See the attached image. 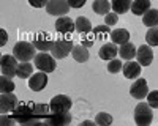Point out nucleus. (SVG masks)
<instances>
[{"label":"nucleus","mask_w":158,"mask_h":126,"mask_svg":"<svg viewBox=\"0 0 158 126\" xmlns=\"http://www.w3.org/2000/svg\"><path fill=\"white\" fill-rule=\"evenodd\" d=\"M35 46L33 43L29 41H18L13 47V55H15L19 61H30L35 58L36 52H35Z\"/></svg>","instance_id":"1"},{"label":"nucleus","mask_w":158,"mask_h":126,"mask_svg":"<svg viewBox=\"0 0 158 126\" xmlns=\"http://www.w3.org/2000/svg\"><path fill=\"white\" fill-rule=\"evenodd\" d=\"M73 47H74V44L71 40H68V38H59V40L54 41V46L51 49V55L57 60H62L70 55Z\"/></svg>","instance_id":"2"},{"label":"nucleus","mask_w":158,"mask_h":126,"mask_svg":"<svg viewBox=\"0 0 158 126\" xmlns=\"http://www.w3.org/2000/svg\"><path fill=\"white\" fill-rule=\"evenodd\" d=\"M153 120V112L149 103H139L135 107V123L139 126H149Z\"/></svg>","instance_id":"3"},{"label":"nucleus","mask_w":158,"mask_h":126,"mask_svg":"<svg viewBox=\"0 0 158 126\" xmlns=\"http://www.w3.org/2000/svg\"><path fill=\"white\" fill-rule=\"evenodd\" d=\"M71 106H73V103H71L70 96H67V95H57L49 103V109L52 113H67V112H70Z\"/></svg>","instance_id":"4"},{"label":"nucleus","mask_w":158,"mask_h":126,"mask_svg":"<svg viewBox=\"0 0 158 126\" xmlns=\"http://www.w3.org/2000/svg\"><path fill=\"white\" fill-rule=\"evenodd\" d=\"M35 61V66L40 69V71H44V73H52V71H56V66H57V63H56V58L49 55L48 52H40L35 55L33 58Z\"/></svg>","instance_id":"5"},{"label":"nucleus","mask_w":158,"mask_h":126,"mask_svg":"<svg viewBox=\"0 0 158 126\" xmlns=\"http://www.w3.org/2000/svg\"><path fill=\"white\" fill-rule=\"evenodd\" d=\"M70 3L68 0H49L48 5H46V11L48 14L51 16H57V18H62V16H67V13L70 11Z\"/></svg>","instance_id":"6"},{"label":"nucleus","mask_w":158,"mask_h":126,"mask_svg":"<svg viewBox=\"0 0 158 126\" xmlns=\"http://www.w3.org/2000/svg\"><path fill=\"white\" fill-rule=\"evenodd\" d=\"M19 60L15 55H2V60H0V69H2V74L5 76H13L18 74V66H19Z\"/></svg>","instance_id":"7"},{"label":"nucleus","mask_w":158,"mask_h":126,"mask_svg":"<svg viewBox=\"0 0 158 126\" xmlns=\"http://www.w3.org/2000/svg\"><path fill=\"white\" fill-rule=\"evenodd\" d=\"M33 46L41 50V52H48L54 46V40L51 38V33L48 32H38L33 35Z\"/></svg>","instance_id":"8"},{"label":"nucleus","mask_w":158,"mask_h":126,"mask_svg":"<svg viewBox=\"0 0 158 126\" xmlns=\"http://www.w3.org/2000/svg\"><path fill=\"white\" fill-rule=\"evenodd\" d=\"M136 61L141 66H150L153 61V50L152 46L149 44H142L136 49Z\"/></svg>","instance_id":"9"},{"label":"nucleus","mask_w":158,"mask_h":126,"mask_svg":"<svg viewBox=\"0 0 158 126\" xmlns=\"http://www.w3.org/2000/svg\"><path fill=\"white\" fill-rule=\"evenodd\" d=\"M147 93H149V84L146 79H138L133 85L130 87V95L133 96L135 99H144V98H147Z\"/></svg>","instance_id":"10"},{"label":"nucleus","mask_w":158,"mask_h":126,"mask_svg":"<svg viewBox=\"0 0 158 126\" xmlns=\"http://www.w3.org/2000/svg\"><path fill=\"white\" fill-rule=\"evenodd\" d=\"M19 104L18 98L15 96V93H2L0 96V112L2 113H8V112H13Z\"/></svg>","instance_id":"11"},{"label":"nucleus","mask_w":158,"mask_h":126,"mask_svg":"<svg viewBox=\"0 0 158 126\" xmlns=\"http://www.w3.org/2000/svg\"><path fill=\"white\" fill-rule=\"evenodd\" d=\"M48 73L44 71H40V73H35L29 77V87L32 88L33 92H41L43 88L48 85Z\"/></svg>","instance_id":"12"},{"label":"nucleus","mask_w":158,"mask_h":126,"mask_svg":"<svg viewBox=\"0 0 158 126\" xmlns=\"http://www.w3.org/2000/svg\"><path fill=\"white\" fill-rule=\"evenodd\" d=\"M46 124H51V126H65L71 123V115L67 112V113H49L44 120Z\"/></svg>","instance_id":"13"},{"label":"nucleus","mask_w":158,"mask_h":126,"mask_svg":"<svg viewBox=\"0 0 158 126\" xmlns=\"http://www.w3.org/2000/svg\"><path fill=\"white\" fill-rule=\"evenodd\" d=\"M56 30L62 35H70L71 32L76 30V25H74V21H71L68 16H62L57 19L56 22Z\"/></svg>","instance_id":"14"},{"label":"nucleus","mask_w":158,"mask_h":126,"mask_svg":"<svg viewBox=\"0 0 158 126\" xmlns=\"http://www.w3.org/2000/svg\"><path fill=\"white\" fill-rule=\"evenodd\" d=\"M122 71H123V76L127 79H138L141 76V65L138 61L127 60V63L122 66Z\"/></svg>","instance_id":"15"},{"label":"nucleus","mask_w":158,"mask_h":126,"mask_svg":"<svg viewBox=\"0 0 158 126\" xmlns=\"http://www.w3.org/2000/svg\"><path fill=\"white\" fill-rule=\"evenodd\" d=\"M117 54H118V49H117V46H115L114 43H104V44L100 47V50H98L100 58H101V60H106V61L115 58Z\"/></svg>","instance_id":"16"},{"label":"nucleus","mask_w":158,"mask_h":126,"mask_svg":"<svg viewBox=\"0 0 158 126\" xmlns=\"http://www.w3.org/2000/svg\"><path fill=\"white\" fill-rule=\"evenodd\" d=\"M109 36H111L112 43L114 44H118V46H122V44H125V43L130 41V32L127 29H115V30L111 32Z\"/></svg>","instance_id":"17"},{"label":"nucleus","mask_w":158,"mask_h":126,"mask_svg":"<svg viewBox=\"0 0 158 126\" xmlns=\"http://www.w3.org/2000/svg\"><path fill=\"white\" fill-rule=\"evenodd\" d=\"M149 10H150V0H133L130 11L136 16H144Z\"/></svg>","instance_id":"18"},{"label":"nucleus","mask_w":158,"mask_h":126,"mask_svg":"<svg viewBox=\"0 0 158 126\" xmlns=\"http://www.w3.org/2000/svg\"><path fill=\"white\" fill-rule=\"evenodd\" d=\"M118 55H120L122 60H133L136 58V47L133 43H125L120 46V49H118Z\"/></svg>","instance_id":"19"},{"label":"nucleus","mask_w":158,"mask_h":126,"mask_svg":"<svg viewBox=\"0 0 158 126\" xmlns=\"http://www.w3.org/2000/svg\"><path fill=\"white\" fill-rule=\"evenodd\" d=\"M87 49H89V47H85V46H82V44L74 46L73 50H71L73 58H74L77 63H85V61L89 60V50H87Z\"/></svg>","instance_id":"20"},{"label":"nucleus","mask_w":158,"mask_h":126,"mask_svg":"<svg viewBox=\"0 0 158 126\" xmlns=\"http://www.w3.org/2000/svg\"><path fill=\"white\" fill-rule=\"evenodd\" d=\"M131 3H133V0H112L111 2V8L114 13H120V14H123V13H128L131 10Z\"/></svg>","instance_id":"21"},{"label":"nucleus","mask_w":158,"mask_h":126,"mask_svg":"<svg viewBox=\"0 0 158 126\" xmlns=\"http://www.w3.org/2000/svg\"><path fill=\"white\" fill-rule=\"evenodd\" d=\"M142 24L146 25V27H156L158 25V10L155 8H150L146 14L142 16Z\"/></svg>","instance_id":"22"},{"label":"nucleus","mask_w":158,"mask_h":126,"mask_svg":"<svg viewBox=\"0 0 158 126\" xmlns=\"http://www.w3.org/2000/svg\"><path fill=\"white\" fill-rule=\"evenodd\" d=\"M74 25H76V32H79L81 35L92 32V22H90L87 18H84V16H79V18L74 21Z\"/></svg>","instance_id":"23"},{"label":"nucleus","mask_w":158,"mask_h":126,"mask_svg":"<svg viewBox=\"0 0 158 126\" xmlns=\"http://www.w3.org/2000/svg\"><path fill=\"white\" fill-rule=\"evenodd\" d=\"M92 8H94V11L97 14L106 16L108 13H111V2H108V0H95Z\"/></svg>","instance_id":"24"},{"label":"nucleus","mask_w":158,"mask_h":126,"mask_svg":"<svg viewBox=\"0 0 158 126\" xmlns=\"http://www.w3.org/2000/svg\"><path fill=\"white\" fill-rule=\"evenodd\" d=\"M32 71H33L32 63H29V61H21L19 66H18V74H16V76H18L19 79H29L30 76L33 74Z\"/></svg>","instance_id":"25"},{"label":"nucleus","mask_w":158,"mask_h":126,"mask_svg":"<svg viewBox=\"0 0 158 126\" xmlns=\"http://www.w3.org/2000/svg\"><path fill=\"white\" fill-rule=\"evenodd\" d=\"M15 88H16V85H15V82H13V79L10 77V76L2 74V77H0V92L2 93H11Z\"/></svg>","instance_id":"26"},{"label":"nucleus","mask_w":158,"mask_h":126,"mask_svg":"<svg viewBox=\"0 0 158 126\" xmlns=\"http://www.w3.org/2000/svg\"><path fill=\"white\" fill-rule=\"evenodd\" d=\"M94 32V35L97 36V40H104V38H108V35H111V29H109V25H97L95 30H92Z\"/></svg>","instance_id":"27"},{"label":"nucleus","mask_w":158,"mask_h":126,"mask_svg":"<svg viewBox=\"0 0 158 126\" xmlns=\"http://www.w3.org/2000/svg\"><path fill=\"white\" fill-rule=\"evenodd\" d=\"M146 41L149 46H158V27H150L147 30Z\"/></svg>","instance_id":"28"},{"label":"nucleus","mask_w":158,"mask_h":126,"mask_svg":"<svg viewBox=\"0 0 158 126\" xmlns=\"http://www.w3.org/2000/svg\"><path fill=\"white\" fill-rule=\"evenodd\" d=\"M95 123L100 124V126H109L112 123V117L106 112H100L98 115L95 117Z\"/></svg>","instance_id":"29"},{"label":"nucleus","mask_w":158,"mask_h":126,"mask_svg":"<svg viewBox=\"0 0 158 126\" xmlns=\"http://www.w3.org/2000/svg\"><path fill=\"white\" fill-rule=\"evenodd\" d=\"M122 61H120V58H112V60H109L108 61V71L109 73H112V74H115V73H118L122 69Z\"/></svg>","instance_id":"30"},{"label":"nucleus","mask_w":158,"mask_h":126,"mask_svg":"<svg viewBox=\"0 0 158 126\" xmlns=\"http://www.w3.org/2000/svg\"><path fill=\"white\" fill-rule=\"evenodd\" d=\"M95 40H97V36L94 35V32H89V33H84V35H82L81 44L85 46V47H90V46L95 44Z\"/></svg>","instance_id":"31"},{"label":"nucleus","mask_w":158,"mask_h":126,"mask_svg":"<svg viewBox=\"0 0 158 126\" xmlns=\"http://www.w3.org/2000/svg\"><path fill=\"white\" fill-rule=\"evenodd\" d=\"M147 103L152 109H158V90L147 93Z\"/></svg>","instance_id":"32"},{"label":"nucleus","mask_w":158,"mask_h":126,"mask_svg":"<svg viewBox=\"0 0 158 126\" xmlns=\"http://www.w3.org/2000/svg\"><path fill=\"white\" fill-rule=\"evenodd\" d=\"M117 22H118V14L117 13H108V14L104 16V24L109 25V27L111 25H115Z\"/></svg>","instance_id":"33"},{"label":"nucleus","mask_w":158,"mask_h":126,"mask_svg":"<svg viewBox=\"0 0 158 126\" xmlns=\"http://www.w3.org/2000/svg\"><path fill=\"white\" fill-rule=\"evenodd\" d=\"M0 123H2L3 126H5V124H6V126H13V124L16 123V120H15V118H10V117L6 115V113H2V118H0Z\"/></svg>","instance_id":"34"},{"label":"nucleus","mask_w":158,"mask_h":126,"mask_svg":"<svg viewBox=\"0 0 158 126\" xmlns=\"http://www.w3.org/2000/svg\"><path fill=\"white\" fill-rule=\"evenodd\" d=\"M49 0H29V3L33 6V8H43L48 5Z\"/></svg>","instance_id":"35"},{"label":"nucleus","mask_w":158,"mask_h":126,"mask_svg":"<svg viewBox=\"0 0 158 126\" xmlns=\"http://www.w3.org/2000/svg\"><path fill=\"white\" fill-rule=\"evenodd\" d=\"M85 2L87 0H68V3H70L71 8H81V6L85 5Z\"/></svg>","instance_id":"36"},{"label":"nucleus","mask_w":158,"mask_h":126,"mask_svg":"<svg viewBox=\"0 0 158 126\" xmlns=\"http://www.w3.org/2000/svg\"><path fill=\"white\" fill-rule=\"evenodd\" d=\"M0 35H2V40H0V46H5L6 41H8V35L5 30H0Z\"/></svg>","instance_id":"37"},{"label":"nucleus","mask_w":158,"mask_h":126,"mask_svg":"<svg viewBox=\"0 0 158 126\" xmlns=\"http://www.w3.org/2000/svg\"><path fill=\"white\" fill-rule=\"evenodd\" d=\"M81 124H95V121H90V120H85V121H82Z\"/></svg>","instance_id":"38"}]
</instances>
